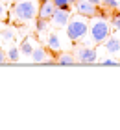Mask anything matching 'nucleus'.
Wrapping results in <instances>:
<instances>
[{
  "label": "nucleus",
  "instance_id": "nucleus-18",
  "mask_svg": "<svg viewBox=\"0 0 120 130\" xmlns=\"http://www.w3.org/2000/svg\"><path fill=\"white\" fill-rule=\"evenodd\" d=\"M2 37H4L6 41L13 39V32H11V30H6V32H2Z\"/></svg>",
  "mask_w": 120,
  "mask_h": 130
},
{
  "label": "nucleus",
  "instance_id": "nucleus-1",
  "mask_svg": "<svg viewBox=\"0 0 120 130\" xmlns=\"http://www.w3.org/2000/svg\"><path fill=\"white\" fill-rule=\"evenodd\" d=\"M111 35V28L107 24V19H92L89 21V32H87V37L83 39V45L87 46H94V45H100Z\"/></svg>",
  "mask_w": 120,
  "mask_h": 130
},
{
  "label": "nucleus",
  "instance_id": "nucleus-21",
  "mask_svg": "<svg viewBox=\"0 0 120 130\" xmlns=\"http://www.w3.org/2000/svg\"><path fill=\"white\" fill-rule=\"evenodd\" d=\"M87 2H91V4H94V6H98V2H100V0H87Z\"/></svg>",
  "mask_w": 120,
  "mask_h": 130
},
{
  "label": "nucleus",
  "instance_id": "nucleus-23",
  "mask_svg": "<svg viewBox=\"0 0 120 130\" xmlns=\"http://www.w3.org/2000/svg\"><path fill=\"white\" fill-rule=\"evenodd\" d=\"M68 2H70V6H76V2H78V0H68Z\"/></svg>",
  "mask_w": 120,
  "mask_h": 130
},
{
  "label": "nucleus",
  "instance_id": "nucleus-11",
  "mask_svg": "<svg viewBox=\"0 0 120 130\" xmlns=\"http://www.w3.org/2000/svg\"><path fill=\"white\" fill-rule=\"evenodd\" d=\"M44 58H46V50L44 48H33V52H32V60L33 61H37V63H41V61H44Z\"/></svg>",
  "mask_w": 120,
  "mask_h": 130
},
{
  "label": "nucleus",
  "instance_id": "nucleus-19",
  "mask_svg": "<svg viewBox=\"0 0 120 130\" xmlns=\"http://www.w3.org/2000/svg\"><path fill=\"white\" fill-rule=\"evenodd\" d=\"M6 61H8V52H4L2 48H0V65L6 63Z\"/></svg>",
  "mask_w": 120,
  "mask_h": 130
},
{
  "label": "nucleus",
  "instance_id": "nucleus-14",
  "mask_svg": "<svg viewBox=\"0 0 120 130\" xmlns=\"http://www.w3.org/2000/svg\"><path fill=\"white\" fill-rule=\"evenodd\" d=\"M19 56H20V50H17L15 46L8 50V60H9V61H13V63H15V61H19Z\"/></svg>",
  "mask_w": 120,
  "mask_h": 130
},
{
  "label": "nucleus",
  "instance_id": "nucleus-24",
  "mask_svg": "<svg viewBox=\"0 0 120 130\" xmlns=\"http://www.w3.org/2000/svg\"><path fill=\"white\" fill-rule=\"evenodd\" d=\"M37 2H41V4H43V2H50V0H37Z\"/></svg>",
  "mask_w": 120,
  "mask_h": 130
},
{
  "label": "nucleus",
  "instance_id": "nucleus-15",
  "mask_svg": "<svg viewBox=\"0 0 120 130\" xmlns=\"http://www.w3.org/2000/svg\"><path fill=\"white\" fill-rule=\"evenodd\" d=\"M48 26V19H43V17H37V22H35V28L37 32H44V28Z\"/></svg>",
  "mask_w": 120,
  "mask_h": 130
},
{
  "label": "nucleus",
  "instance_id": "nucleus-20",
  "mask_svg": "<svg viewBox=\"0 0 120 130\" xmlns=\"http://www.w3.org/2000/svg\"><path fill=\"white\" fill-rule=\"evenodd\" d=\"M102 63L104 65H118V61H115V60H102Z\"/></svg>",
  "mask_w": 120,
  "mask_h": 130
},
{
  "label": "nucleus",
  "instance_id": "nucleus-5",
  "mask_svg": "<svg viewBox=\"0 0 120 130\" xmlns=\"http://www.w3.org/2000/svg\"><path fill=\"white\" fill-rule=\"evenodd\" d=\"M76 9L80 15H85V17H94L96 11H98V6H94L87 0H78L76 2Z\"/></svg>",
  "mask_w": 120,
  "mask_h": 130
},
{
  "label": "nucleus",
  "instance_id": "nucleus-6",
  "mask_svg": "<svg viewBox=\"0 0 120 130\" xmlns=\"http://www.w3.org/2000/svg\"><path fill=\"white\" fill-rule=\"evenodd\" d=\"M102 45H104L105 52H109V54H118L120 52V39L115 37V35H109Z\"/></svg>",
  "mask_w": 120,
  "mask_h": 130
},
{
  "label": "nucleus",
  "instance_id": "nucleus-12",
  "mask_svg": "<svg viewBox=\"0 0 120 130\" xmlns=\"http://www.w3.org/2000/svg\"><path fill=\"white\" fill-rule=\"evenodd\" d=\"M57 61L61 63V65H74L76 63V58L70 56V54H61V56L57 58Z\"/></svg>",
  "mask_w": 120,
  "mask_h": 130
},
{
  "label": "nucleus",
  "instance_id": "nucleus-4",
  "mask_svg": "<svg viewBox=\"0 0 120 130\" xmlns=\"http://www.w3.org/2000/svg\"><path fill=\"white\" fill-rule=\"evenodd\" d=\"M76 58H78L80 63H94L98 60V50H96L94 46L83 45V46H80V48L76 50Z\"/></svg>",
  "mask_w": 120,
  "mask_h": 130
},
{
  "label": "nucleus",
  "instance_id": "nucleus-25",
  "mask_svg": "<svg viewBox=\"0 0 120 130\" xmlns=\"http://www.w3.org/2000/svg\"><path fill=\"white\" fill-rule=\"evenodd\" d=\"M0 35H2V26H0Z\"/></svg>",
  "mask_w": 120,
  "mask_h": 130
},
{
  "label": "nucleus",
  "instance_id": "nucleus-7",
  "mask_svg": "<svg viewBox=\"0 0 120 130\" xmlns=\"http://www.w3.org/2000/svg\"><path fill=\"white\" fill-rule=\"evenodd\" d=\"M68 13H70V11H67V9H57L56 8V11H54V15H52L54 24H56V26H67V22L70 19Z\"/></svg>",
  "mask_w": 120,
  "mask_h": 130
},
{
  "label": "nucleus",
  "instance_id": "nucleus-22",
  "mask_svg": "<svg viewBox=\"0 0 120 130\" xmlns=\"http://www.w3.org/2000/svg\"><path fill=\"white\" fill-rule=\"evenodd\" d=\"M4 11H6V9H4V6H0V17L4 15Z\"/></svg>",
  "mask_w": 120,
  "mask_h": 130
},
{
  "label": "nucleus",
  "instance_id": "nucleus-8",
  "mask_svg": "<svg viewBox=\"0 0 120 130\" xmlns=\"http://www.w3.org/2000/svg\"><path fill=\"white\" fill-rule=\"evenodd\" d=\"M54 11H56V6H54V2L50 0V2H43L39 6V13L37 17H43V19H52Z\"/></svg>",
  "mask_w": 120,
  "mask_h": 130
},
{
  "label": "nucleus",
  "instance_id": "nucleus-3",
  "mask_svg": "<svg viewBox=\"0 0 120 130\" xmlns=\"http://www.w3.org/2000/svg\"><path fill=\"white\" fill-rule=\"evenodd\" d=\"M11 13H13V21H19V22H28L37 17L39 13V6L35 0H19L13 9H11Z\"/></svg>",
  "mask_w": 120,
  "mask_h": 130
},
{
  "label": "nucleus",
  "instance_id": "nucleus-10",
  "mask_svg": "<svg viewBox=\"0 0 120 130\" xmlns=\"http://www.w3.org/2000/svg\"><path fill=\"white\" fill-rule=\"evenodd\" d=\"M20 52L22 54H26V56H32V52H33V39H24L22 41V45H20Z\"/></svg>",
  "mask_w": 120,
  "mask_h": 130
},
{
  "label": "nucleus",
  "instance_id": "nucleus-2",
  "mask_svg": "<svg viewBox=\"0 0 120 130\" xmlns=\"http://www.w3.org/2000/svg\"><path fill=\"white\" fill-rule=\"evenodd\" d=\"M89 32V17L85 15H74L67 22V35L72 43H80L87 37Z\"/></svg>",
  "mask_w": 120,
  "mask_h": 130
},
{
  "label": "nucleus",
  "instance_id": "nucleus-13",
  "mask_svg": "<svg viewBox=\"0 0 120 130\" xmlns=\"http://www.w3.org/2000/svg\"><path fill=\"white\" fill-rule=\"evenodd\" d=\"M54 2V6H56L57 9H67V11H70V2L68 0H52Z\"/></svg>",
  "mask_w": 120,
  "mask_h": 130
},
{
  "label": "nucleus",
  "instance_id": "nucleus-16",
  "mask_svg": "<svg viewBox=\"0 0 120 130\" xmlns=\"http://www.w3.org/2000/svg\"><path fill=\"white\" fill-rule=\"evenodd\" d=\"M102 6L105 9H116L118 8V0H102Z\"/></svg>",
  "mask_w": 120,
  "mask_h": 130
},
{
  "label": "nucleus",
  "instance_id": "nucleus-9",
  "mask_svg": "<svg viewBox=\"0 0 120 130\" xmlns=\"http://www.w3.org/2000/svg\"><path fill=\"white\" fill-rule=\"evenodd\" d=\"M48 48H50L52 52H57V50H61V41H59V35L57 34H50L48 35Z\"/></svg>",
  "mask_w": 120,
  "mask_h": 130
},
{
  "label": "nucleus",
  "instance_id": "nucleus-17",
  "mask_svg": "<svg viewBox=\"0 0 120 130\" xmlns=\"http://www.w3.org/2000/svg\"><path fill=\"white\" fill-rule=\"evenodd\" d=\"M113 26H115L116 30H120V15H118V13L113 17Z\"/></svg>",
  "mask_w": 120,
  "mask_h": 130
},
{
  "label": "nucleus",
  "instance_id": "nucleus-26",
  "mask_svg": "<svg viewBox=\"0 0 120 130\" xmlns=\"http://www.w3.org/2000/svg\"><path fill=\"white\" fill-rule=\"evenodd\" d=\"M118 15H120V11H118Z\"/></svg>",
  "mask_w": 120,
  "mask_h": 130
}]
</instances>
